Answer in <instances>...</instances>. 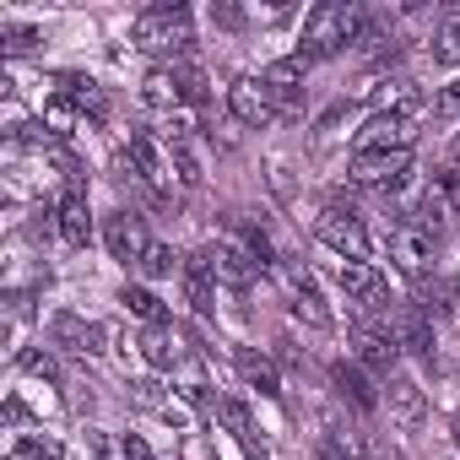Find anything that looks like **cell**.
<instances>
[{
	"label": "cell",
	"instance_id": "18",
	"mask_svg": "<svg viewBox=\"0 0 460 460\" xmlns=\"http://www.w3.org/2000/svg\"><path fill=\"white\" fill-rule=\"evenodd\" d=\"M184 298H190V309H195L200 320L217 309V271H211V255H190V261H184Z\"/></svg>",
	"mask_w": 460,
	"mask_h": 460
},
{
	"label": "cell",
	"instance_id": "19",
	"mask_svg": "<svg viewBox=\"0 0 460 460\" xmlns=\"http://www.w3.org/2000/svg\"><path fill=\"white\" fill-rule=\"evenodd\" d=\"M336 282H341L347 298H358V304H368V309H379V298H385V277H379L368 261H341Z\"/></svg>",
	"mask_w": 460,
	"mask_h": 460
},
{
	"label": "cell",
	"instance_id": "24",
	"mask_svg": "<svg viewBox=\"0 0 460 460\" xmlns=\"http://www.w3.org/2000/svg\"><path fill=\"white\" fill-rule=\"evenodd\" d=\"M433 60L438 66H460V6H449L444 17H438V28H433Z\"/></svg>",
	"mask_w": 460,
	"mask_h": 460
},
{
	"label": "cell",
	"instance_id": "28",
	"mask_svg": "<svg viewBox=\"0 0 460 460\" xmlns=\"http://www.w3.org/2000/svg\"><path fill=\"white\" fill-rule=\"evenodd\" d=\"M17 368L22 374H39V379H60V363H55V352H39V347H28V352H17Z\"/></svg>",
	"mask_w": 460,
	"mask_h": 460
},
{
	"label": "cell",
	"instance_id": "22",
	"mask_svg": "<svg viewBox=\"0 0 460 460\" xmlns=\"http://www.w3.org/2000/svg\"><path fill=\"white\" fill-rule=\"evenodd\" d=\"M331 385H336V395H341V401H352L358 411H374V406H379V395H374V385H368L363 363H336V368H331Z\"/></svg>",
	"mask_w": 460,
	"mask_h": 460
},
{
	"label": "cell",
	"instance_id": "4",
	"mask_svg": "<svg viewBox=\"0 0 460 460\" xmlns=\"http://www.w3.org/2000/svg\"><path fill=\"white\" fill-rule=\"evenodd\" d=\"M347 173H352V184L390 195V190H401V184H406V173H411V146H401V152H374V146H358Z\"/></svg>",
	"mask_w": 460,
	"mask_h": 460
},
{
	"label": "cell",
	"instance_id": "5",
	"mask_svg": "<svg viewBox=\"0 0 460 460\" xmlns=\"http://www.w3.org/2000/svg\"><path fill=\"white\" fill-rule=\"evenodd\" d=\"M125 163L136 168V179H141L152 195H163V190L173 184V157H168V146H163L157 136H146V130H136V136H130Z\"/></svg>",
	"mask_w": 460,
	"mask_h": 460
},
{
	"label": "cell",
	"instance_id": "8",
	"mask_svg": "<svg viewBox=\"0 0 460 460\" xmlns=\"http://www.w3.org/2000/svg\"><path fill=\"white\" fill-rule=\"evenodd\" d=\"M49 341H55L60 352L98 358V352H103V341H109V331H103V325H93V320H82V314H55V320H49Z\"/></svg>",
	"mask_w": 460,
	"mask_h": 460
},
{
	"label": "cell",
	"instance_id": "32",
	"mask_svg": "<svg viewBox=\"0 0 460 460\" xmlns=\"http://www.w3.org/2000/svg\"><path fill=\"white\" fill-rule=\"evenodd\" d=\"M433 109H438L444 119H460V82H449V87L438 93V103H433Z\"/></svg>",
	"mask_w": 460,
	"mask_h": 460
},
{
	"label": "cell",
	"instance_id": "12",
	"mask_svg": "<svg viewBox=\"0 0 460 460\" xmlns=\"http://www.w3.org/2000/svg\"><path fill=\"white\" fill-rule=\"evenodd\" d=\"M455 211H460V168H438V173L428 179V190H422L417 217H422V227H438V222L455 217Z\"/></svg>",
	"mask_w": 460,
	"mask_h": 460
},
{
	"label": "cell",
	"instance_id": "33",
	"mask_svg": "<svg viewBox=\"0 0 460 460\" xmlns=\"http://www.w3.org/2000/svg\"><path fill=\"white\" fill-rule=\"evenodd\" d=\"M211 22L217 28H244V12L239 6H211Z\"/></svg>",
	"mask_w": 460,
	"mask_h": 460
},
{
	"label": "cell",
	"instance_id": "1",
	"mask_svg": "<svg viewBox=\"0 0 460 460\" xmlns=\"http://www.w3.org/2000/svg\"><path fill=\"white\" fill-rule=\"evenodd\" d=\"M358 39H363V12L347 6V0H325V6H314L309 22H304L298 60H304V66H309V60H331V55H341V49L358 44Z\"/></svg>",
	"mask_w": 460,
	"mask_h": 460
},
{
	"label": "cell",
	"instance_id": "11",
	"mask_svg": "<svg viewBox=\"0 0 460 460\" xmlns=\"http://www.w3.org/2000/svg\"><path fill=\"white\" fill-rule=\"evenodd\" d=\"M352 352H358V363H363V368H374V374H395V358H401L395 336H390V331H379V325H368V320H358V325H352Z\"/></svg>",
	"mask_w": 460,
	"mask_h": 460
},
{
	"label": "cell",
	"instance_id": "16",
	"mask_svg": "<svg viewBox=\"0 0 460 460\" xmlns=\"http://www.w3.org/2000/svg\"><path fill=\"white\" fill-rule=\"evenodd\" d=\"M55 234H60L71 250H82V244L93 239V211H87V195H82V190H66V195H60V206H55Z\"/></svg>",
	"mask_w": 460,
	"mask_h": 460
},
{
	"label": "cell",
	"instance_id": "10",
	"mask_svg": "<svg viewBox=\"0 0 460 460\" xmlns=\"http://www.w3.org/2000/svg\"><path fill=\"white\" fill-rule=\"evenodd\" d=\"M261 87H266V98L277 103V114H293V109L304 103V60H271V66L261 71Z\"/></svg>",
	"mask_w": 460,
	"mask_h": 460
},
{
	"label": "cell",
	"instance_id": "14",
	"mask_svg": "<svg viewBox=\"0 0 460 460\" xmlns=\"http://www.w3.org/2000/svg\"><path fill=\"white\" fill-rule=\"evenodd\" d=\"M411 136H417L411 109H390V114H374V119H368V130H363V141H358V146H374V152H401V146H411Z\"/></svg>",
	"mask_w": 460,
	"mask_h": 460
},
{
	"label": "cell",
	"instance_id": "31",
	"mask_svg": "<svg viewBox=\"0 0 460 460\" xmlns=\"http://www.w3.org/2000/svg\"><path fill=\"white\" fill-rule=\"evenodd\" d=\"M0 33H6V49H12V55L39 49V33H33V28H0Z\"/></svg>",
	"mask_w": 460,
	"mask_h": 460
},
{
	"label": "cell",
	"instance_id": "15",
	"mask_svg": "<svg viewBox=\"0 0 460 460\" xmlns=\"http://www.w3.org/2000/svg\"><path fill=\"white\" fill-rule=\"evenodd\" d=\"M211 255V271H217V282H227V288H250L266 266L244 250V244H217V250H206Z\"/></svg>",
	"mask_w": 460,
	"mask_h": 460
},
{
	"label": "cell",
	"instance_id": "6",
	"mask_svg": "<svg viewBox=\"0 0 460 460\" xmlns=\"http://www.w3.org/2000/svg\"><path fill=\"white\" fill-rule=\"evenodd\" d=\"M320 239H325L341 261H368V250H374V244H368V227L358 222V211H341L336 200H331V211L320 217Z\"/></svg>",
	"mask_w": 460,
	"mask_h": 460
},
{
	"label": "cell",
	"instance_id": "35",
	"mask_svg": "<svg viewBox=\"0 0 460 460\" xmlns=\"http://www.w3.org/2000/svg\"><path fill=\"white\" fill-rule=\"evenodd\" d=\"M449 157H455V168H460V136H455V141H449Z\"/></svg>",
	"mask_w": 460,
	"mask_h": 460
},
{
	"label": "cell",
	"instance_id": "17",
	"mask_svg": "<svg viewBox=\"0 0 460 460\" xmlns=\"http://www.w3.org/2000/svg\"><path fill=\"white\" fill-rule=\"evenodd\" d=\"M390 336H395V347H406L411 358L433 363V325H428V314H422V309H395Z\"/></svg>",
	"mask_w": 460,
	"mask_h": 460
},
{
	"label": "cell",
	"instance_id": "25",
	"mask_svg": "<svg viewBox=\"0 0 460 460\" xmlns=\"http://www.w3.org/2000/svg\"><path fill=\"white\" fill-rule=\"evenodd\" d=\"M293 293H298V304H293V309H298L309 325H320V331H325V325H331V309H325V298H320V288H314V277H309V271H293Z\"/></svg>",
	"mask_w": 460,
	"mask_h": 460
},
{
	"label": "cell",
	"instance_id": "3",
	"mask_svg": "<svg viewBox=\"0 0 460 460\" xmlns=\"http://www.w3.org/2000/svg\"><path fill=\"white\" fill-rule=\"evenodd\" d=\"M141 98L152 103V109H184V103H200L206 98V76L195 71V66H157L152 76H146V87H141Z\"/></svg>",
	"mask_w": 460,
	"mask_h": 460
},
{
	"label": "cell",
	"instance_id": "29",
	"mask_svg": "<svg viewBox=\"0 0 460 460\" xmlns=\"http://www.w3.org/2000/svg\"><path fill=\"white\" fill-rule=\"evenodd\" d=\"M136 271H141V277H173V250H168V244H152Z\"/></svg>",
	"mask_w": 460,
	"mask_h": 460
},
{
	"label": "cell",
	"instance_id": "9",
	"mask_svg": "<svg viewBox=\"0 0 460 460\" xmlns=\"http://www.w3.org/2000/svg\"><path fill=\"white\" fill-rule=\"evenodd\" d=\"M390 255H395L401 271L422 277L428 261H433V227H422V222H401L395 234H390Z\"/></svg>",
	"mask_w": 460,
	"mask_h": 460
},
{
	"label": "cell",
	"instance_id": "27",
	"mask_svg": "<svg viewBox=\"0 0 460 460\" xmlns=\"http://www.w3.org/2000/svg\"><path fill=\"white\" fill-rule=\"evenodd\" d=\"M119 304H125L136 320H146V325H168V314H163L157 293H146V288H125V293H119Z\"/></svg>",
	"mask_w": 460,
	"mask_h": 460
},
{
	"label": "cell",
	"instance_id": "26",
	"mask_svg": "<svg viewBox=\"0 0 460 460\" xmlns=\"http://www.w3.org/2000/svg\"><path fill=\"white\" fill-rule=\"evenodd\" d=\"M234 363H239V374H244L261 395H277V368H271V358H261L255 347H234Z\"/></svg>",
	"mask_w": 460,
	"mask_h": 460
},
{
	"label": "cell",
	"instance_id": "13",
	"mask_svg": "<svg viewBox=\"0 0 460 460\" xmlns=\"http://www.w3.org/2000/svg\"><path fill=\"white\" fill-rule=\"evenodd\" d=\"M227 114H234L239 125H250V130H261V125L277 119V103L266 98L261 76H244V82H234V93H227Z\"/></svg>",
	"mask_w": 460,
	"mask_h": 460
},
{
	"label": "cell",
	"instance_id": "36",
	"mask_svg": "<svg viewBox=\"0 0 460 460\" xmlns=\"http://www.w3.org/2000/svg\"><path fill=\"white\" fill-rule=\"evenodd\" d=\"M449 438H455V444H460V411H455V422H449Z\"/></svg>",
	"mask_w": 460,
	"mask_h": 460
},
{
	"label": "cell",
	"instance_id": "21",
	"mask_svg": "<svg viewBox=\"0 0 460 460\" xmlns=\"http://www.w3.org/2000/svg\"><path fill=\"white\" fill-rule=\"evenodd\" d=\"M141 358H146L152 368H179V363H184L179 331H173V325H146V331H141Z\"/></svg>",
	"mask_w": 460,
	"mask_h": 460
},
{
	"label": "cell",
	"instance_id": "2",
	"mask_svg": "<svg viewBox=\"0 0 460 460\" xmlns=\"http://www.w3.org/2000/svg\"><path fill=\"white\" fill-rule=\"evenodd\" d=\"M190 44H195V22H190L184 6H152V12L136 17V49L173 60V55H184Z\"/></svg>",
	"mask_w": 460,
	"mask_h": 460
},
{
	"label": "cell",
	"instance_id": "30",
	"mask_svg": "<svg viewBox=\"0 0 460 460\" xmlns=\"http://www.w3.org/2000/svg\"><path fill=\"white\" fill-rule=\"evenodd\" d=\"M66 449L55 444V438H22L17 444V460H60Z\"/></svg>",
	"mask_w": 460,
	"mask_h": 460
},
{
	"label": "cell",
	"instance_id": "34",
	"mask_svg": "<svg viewBox=\"0 0 460 460\" xmlns=\"http://www.w3.org/2000/svg\"><path fill=\"white\" fill-rule=\"evenodd\" d=\"M125 460H157V455H152V444H146V438L125 433Z\"/></svg>",
	"mask_w": 460,
	"mask_h": 460
},
{
	"label": "cell",
	"instance_id": "23",
	"mask_svg": "<svg viewBox=\"0 0 460 460\" xmlns=\"http://www.w3.org/2000/svg\"><path fill=\"white\" fill-rule=\"evenodd\" d=\"M390 411L406 422V428H417L422 422V390H417V379H406V374H390Z\"/></svg>",
	"mask_w": 460,
	"mask_h": 460
},
{
	"label": "cell",
	"instance_id": "20",
	"mask_svg": "<svg viewBox=\"0 0 460 460\" xmlns=\"http://www.w3.org/2000/svg\"><path fill=\"white\" fill-rule=\"evenodd\" d=\"M217 417L227 422V433H234V438H239V444H244V449H250L255 460H266V438L255 433V417H250V406H244L239 395H227V401L217 406Z\"/></svg>",
	"mask_w": 460,
	"mask_h": 460
},
{
	"label": "cell",
	"instance_id": "7",
	"mask_svg": "<svg viewBox=\"0 0 460 460\" xmlns=\"http://www.w3.org/2000/svg\"><path fill=\"white\" fill-rule=\"evenodd\" d=\"M103 244H109V255H114L119 266H141V261H146V250H152L146 222H141L136 211H114V217L103 222Z\"/></svg>",
	"mask_w": 460,
	"mask_h": 460
}]
</instances>
